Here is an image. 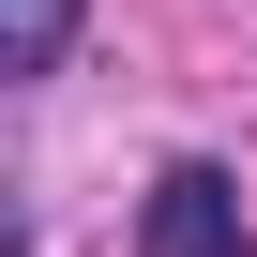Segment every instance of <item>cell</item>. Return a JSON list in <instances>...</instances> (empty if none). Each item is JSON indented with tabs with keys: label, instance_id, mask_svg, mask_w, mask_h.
<instances>
[{
	"label": "cell",
	"instance_id": "obj_1",
	"mask_svg": "<svg viewBox=\"0 0 257 257\" xmlns=\"http://www.w3.org/2000/svg\"><path fill=\"white\" fill-rule=\"evenodd\" d=\"M152 257H242V182L227 167H167L152 182Z\"/></svg>",
	"mask_w": 257,
	"mask_h": 257
},
{
	"label": "cell",
	"instance_id": "obj_2",
	"mask_svg": "<svg viewBox=\"0 0 257 257\" xmlns=\"http://www.w3.org/2000/svg\"><path fill=\"white\" fill-rule=\"evenodd\" d=\"M76 46V0H0V76H61Z\"/></svg>",
	"mask_w": 257,
	"mask_h": 257
}]
</instances>
